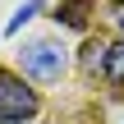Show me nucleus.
<instances>
[{
	"instance_id": "7",
	"label": "nucleus",
	"mask_w": 124,
	"mask_h": 124,
	"mask_svg": "<svg viewBox=\"0 0 124 124\" xmlns=\"http://www.w3.org/2000/svg\"><path fill=\"white\" fill-rule=\"evenodd\" d=\"M110 18H115V23H120V28H124V0H120V5H115V9H110Z\"/></svg>"
},
{
	"instance_id": "3",
	"label": "nucleus",
	"mask_w": 124,
	"mask_h": 124,
	"mask_svg": "<svg viewBox=\"0 0 124 124\" xmlns=\"http://www.w3.org/2000/svg\"><path fill=\"white\" fill-rule=\"evenodd\" d=\"M106 46H110V41H101V37L83 41V51H78V64H83V74H101V69H106Z\"/></svg>"
},
{
	"instance_id": "2",
	"label": "nucleus",
	"mask_w": 124,
	"mask_h": 124,
	"mask_svg": "<svg viewBox=\"0 0 124 124\" xmlns=\"http://www.w3.org/2000/svg\"><path fill=\"white\" fill-rule=\"evenodd\" d=\"M37 110H41L37 87H28L23 74L0 69V124H23V120H32Z\"/></svg>"
},
{
	"instance_id": "6",
	"label": "nucleus",
	"mask_w": 124,
	"mask_h": 124,
	"mask_svg": "<svg viewBox=\"0 0 124 124\" xmlns=\"http://www.w3.org/2000/svg\"><path fill=\"white\" fill-rule=\"evenodd\" d=\"M41 9H46V5H41V0H28V5H18V9H14V18H9V23H5V37H14V32H18V28H23V23H28V18H37V14H41Z\"/></svg>"
},
{
	"instance_id": "1",
	"label": "nucleus",
	"mask_w": 124,
	"mask_h": 124,
	"mask_svg": "<svg viewBox=\"0 0 124 124\" xmlns=\"http://www.w3.org/2000/svg\"><path fill=\"white\" fill-rule=\"evenodd\" d=\"M18 69L32 83H60L64 69H69V55H64L60 41H28L18 51Z\"/></svg>"
},
{
	"instance_id": "5",
	"label": "nucleus",
	"mask_w": 124,
	"mask_h": 124,
	"mask_svg": "<svg viewBox=\"0 0 124 124\" xmlns=\"http://www.w3.org/2000/svg\"><path fill=\"white\" fill-rule=\"evenodd\" d=\"M115 87H124V41H110L106 46V69H101Z\"/></svg>"
},
{
	"instance_id": "4",
	"label": "nucleus",
	"mask_w": 124,
	"mask_h": 124,
	"mask_svg": "<svg viewBox=\"0 0 124 124\" xmlns=\"http://www.w3.org/2000/svg\"><path fill=\"white\" fill-rule=\"evenodd\" d=\"M51 18H55L60 28H83V23H87V0H60Z\"/></svg>"
}]
</instances>
